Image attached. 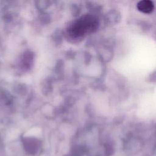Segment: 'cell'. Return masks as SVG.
<instances>
[{
  "label": "cell",
  "instance_id": "1",
  "mask_svg": "<svg viewBox=\"0 0 156 156\" xmlns=\"http://www.w3.org/2000/svg\"><path fill=\"white\" fill-rule=\"evenodd\" d=\"M23 143L25 151L29 154H35L40 147V141L32 137L24 138Z\"/></svg>",
  "mask_w": 156,
  "mask_h": 156
},
{
  "label": "cell",
  "instance_id": "2",
  "mask_svg": "<svg viewBox=\"0 0 156 156\" xmlns=\"http://www.w3.org/2000/svg\"><path fill=\"white\" fill-rule=\"evenodd\" d=\"M138 9L145 13H149L154 9L153 2L151 0H141L137 5Z\"/></svg>",
  "mask_w": 156,
  "mask_h": 156
},
{
  "label": "cell",
  "instance_id": "4",
  "mask_svg": "<svg viewBox=\"0 0 156 156\" xmlns=\"http://www.w3.org/2000/svg\"><path fill=\"white\" fill-rule=\"evenodd\" d=\"M56 0H38L37 5L38 8L41 10H44V9L49 7L51 4L54 3Z\"/></svg>",
  "mask_w": 156,
  "mask_h": 156
},
{
  "label": "cell",
  "instance_id": "5",
  "mask_svg": "<svg viewBox=\"0 0 156 156\" xmlns=\"http://www.w3.org/2000/svg\"><path fill=\"white\" fill-rule=\"evenodd\" d=\"M63 34L60 30H56L52 35V39L56 43H60L63 40Z\"/></svg>",
  "mask_w": 156,
  "mask_h": 156
},
{
  "label": "cell",
  "instance_id": "7",
  "mask_svg": "<svg viewBox=\"0 0 156 156\" xmlns=\"http://www.w3.org/2000/svg\"><path fill=\"white\" fill-rule=\"evenodd\" d=\"M71 12L74 16H77L79 13V9L76 4H74L71 7Z\"/></svg>",
  "mask_w": 156,
  "mask_h": 156
},
{
  "label": "cell",
  "instance_id": "6",
  "mask_svg": "<svg viewBox=\"0 0 156 156\" xmlns=\"http://www.w3.org/2000/svg\"><path fill=\"white\" fill-rule=\"evenodd\" d=\"M40 18H41V21H42L43 23H44V24L49 23V21H50V17H49V16L47 13H46L42 14Z\"/></svg>",
  "mask_w": 156,
  "mask_h": 156
},
{
  "label": "cell",
  "instance_id": "3",
  "mask_svg": "<svg viewBox=\"0 0 156 156\" xmlns=\"http://www.w3.org/2000/svg\"><path fill=\"white\" fill-rule=\"evenodd\" d=\"M33 55L32 53L30 52H26L23 56V58L21 60V67L23 69H28L30 68L32 62H33Z\"/></svg>",
  "mask_w": 156,
  "mask_h": 156
}]
</instances>
